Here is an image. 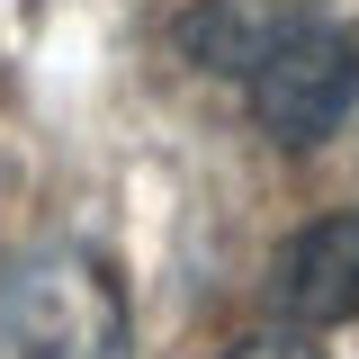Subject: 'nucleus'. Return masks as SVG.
Instances as JSON below:
<instances>
[{
    "label": "nucleus",
    "mask_w": 359,
    "mask_h": 359,
    "mask_svg": "<svg viewBox=\"0 0 359 359\" xmlns=\"http://www.w3.org/2000/svg\"><path fill=\"white\" fill-rule=\"evenodd\" d=\"M0 359H126V297L72 243L0 252Z\"/></svg>",
    "instance_id": "obj_1"
},
{
    "label": "nucleus",
    "mask_w": 359,
    "mask_h": 359,
    "mask_svg": "<svg viewBox=\"0 0 359 359\" xmlns=\"http://www.w3.org/2000/svg\"><path fill=\"white\" fill-rule=\"evenodd\" d=\"M243 90H252V117H261L269 144L306 153V144H323L351 117V99H359V36L332 27V18H306L278 54H261L243 72Z\"/></svg>",
    "instance_id": "obj_2"
},
{
    "label": "nucleus",
    "mask_w": 359,
    "mask_h": 359,
    "mask_svg": "<svg viewBox=\"0 0 359 359\" xmlns=\"http://www.w3.org/2000/svg\"><path fill=\"white\" fill-rule=\"evenodd\" d=\"M269 314L297 332H332L359 314V207L351 216H314L278 243L269 261Z\"/></svg>",
    "instance_id": "obj_3"
},
{
    "label": "nucleus",
    "mask_w": 359,
    "mask_h": 359,
    "mask_svg": "<svg viewBox=\"0 0 359 359\" xmlns=\"http://www.w3.org/2000/svg\"><path fill=\"white\" fill-rule=\"evenodd\" d=\"M306 18H314L306 0H198V9L180 18V45H189V63L243 81V72H252L261 54H278Z\"/></svg>",
    "instance_id": "obj_4"
},
{
    "label": "nucleus",
    "mask_w": 359,
    "mask_h": 359,
    "mask_svg": "<svg viewBox=\"0 0 359 359\" xmlns=\"http://www.w3.org/2000/svg\"><path fill=\"white\" fill-rule=\"evenodd\" d=\"M233 359H314V351H287V341H243Z\"/></svg>",
    "instance_id": "obj_5"
}]
</instances>
